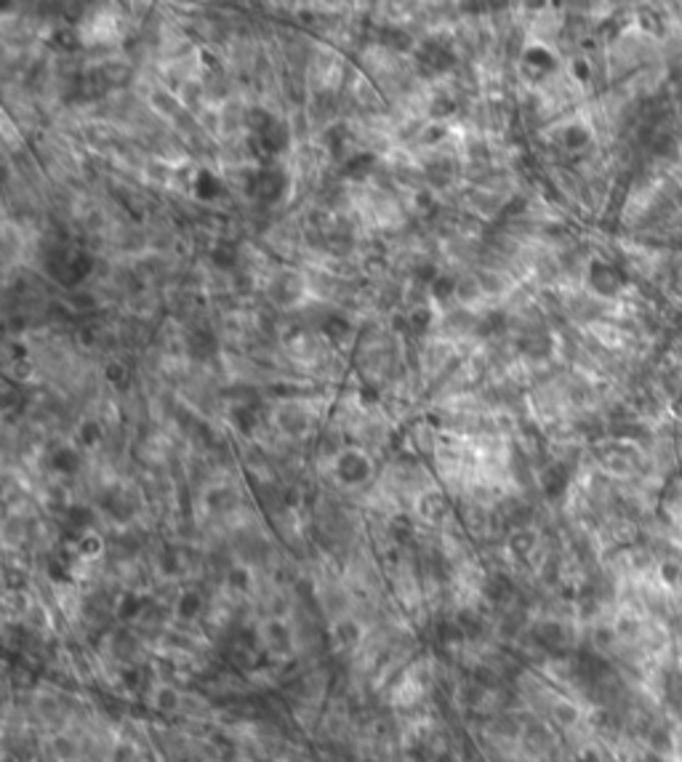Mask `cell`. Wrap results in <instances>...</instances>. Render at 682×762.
Returning <instances> with one entry per match:
<instances>
[{
    "instance_id": "cell-21",
    "label": "cell",
    "mask_w": 682,
    "mask_h": 762,
    "mask_svg": "<svg viewBox=\"0 0 682 762\" xmlns=\"http://www.w3.org/2000/svg\"><path fill=\"white\" fill-rule=\"evenodd\" d=\"M99 435H102V429H99V424H86V427L81 429V437H83V443H88V446H93L96 440H99Z\"/></svg>"
},
{
    "instance_id": "cell-7",
    "label": "cell",
    "mask_w": 682,
    "mask_h": 762,
    "mask_svg": "<svg viewBox=\"0 0 682 762\" xmlns=\"http://www.w3.org/2000/svg\"><path fill=\"white\" fill-rule=\"evenodd\" d=\"M53 467L59 469V472H64V475H72V472H78V467H81V458H78V453L72 448H61V450L53 453Z\"/></svg>"
},
{
    "instance_id": "cell-19",
    "label": "cell",
    "mask_w": 682,
    "mask_h": 762,
    "mask_svg": "<svg viewBox=\"0 0 682 762\" xmlns=\"http://www.w3.org/2000/svg\"><path fill=\"white\" fill-rule=\"evenodd\" d=\"M408 320H410V326L416 328V331H424V328L429 326V320H432V315H429V309H413V312H410V317H408Z\"/></svg>"
},
{
    "instance_id": "cell-1",
    "label": "cell",
    "mask_w": 682,
    "mask_h": 762,
    "mask_svg": "<svg viewBox=\"0 0 682 762\" xmlns=\"http://www.w3.org/2000/svg\"><path fill=\"white\" fill-rule=\"evenodd\" d=\"M283 184H285L283 173L262 171V173H256V179H254V195H256V197H262V200H267V203H272V200H277V197H280Z\"/></svg>"
},
{
    "instance_id": "cell-8",
    "label": "cell",
    "mask_w": 682,
    "mask_h": 762,
    "mask_svg": "<svg viewBox=\"0 0 682 762\" xmlns=\"http://www.w3.org/2000/svg\"><path fill=\"white\" fill-rule=\"evenodd\" d=\"M565 480H568V475H565V469L562 467L549 469V472L544 475V490H547V496H557V493L565 488Z\"/></svg>"
},
{
    "instance_id": "cell-17",
    "label": "cell",
    "mask_w": 682,
    "mask_h": 762,
    "mask_svg": "<svg viewBox=\"0 0 682 762\" xmlns=\"http://www.w3.org/2000/svg\"><path fill=\"white\" fill-rule=\"evenodd\" d=\"M453 288H456V283H453L450 277H438V280L432 283V294H435V299H448V296L453 294Z\"/></svg>"
},
{
    "instance_id": "cell-10",
    "label": "cell",
    "mask_w": 682,
    "mask_h": 762,
    "mask_svg": "<svg viewBox=\"0 0 682 762\" xmlns=\"http://www.w3.org/2000/svg\"><path fill=\"white\" fill-rule=\"evenodd\" d=\"M504 326H507V317L501 315V312H493V315H488L482 323L477 326V334L480 336H490V334H501L504 331Z\"/></svg>"
},
{
    "instance_id": "cell-12",
    "label": "cell",
    "mask_w": 682,
    "mask_h": 762,
    "mask_svg": "<svg viewBox=\"0 0 682 762\" xmlns=\"http://www.w3.org/2000/svg\"><path fill=\"white\" fill-rule=\"evenodd\" d=\"M144 608V599L142 597H136V594H125L120 602V608H118V616L120 619H133L139 610Z\"/></svg>"
},
{
    "instance_id": "cell-13",
    "label": "cell",
    "mask_w": 682,
    "mask_h": 762,
    "mask_svg": "<svg viewBox=\"0 0 682 762\" xmlns=\"http://www.w3.org/2000/svg\"><path fill=\"white\" fill-rule=\"evenodd\" d=\"M67 520H70V525L72 528H86V525H91V509H86V507H70L67 509Z\"/></svg>"
},
{
    "instance_id": "cell-25",
    "label": "cell",
    "mask_w": 682,
    "mask_h": 762,
    "mask_svg": "<svg viewBox=\"0 0 682 762\" xmlns=\"http://www.w3.org/2000/svg\"><path fill=\"white\" fill-rule=\"evenodd\" d=\"M229 584H232V587H234V584H237V587H245V584H248V576H245V570H240V568L232 570V573H229Z\"/></svg>"
},
{
    "instance_id": "cell-5",
    "label": "cell",
    "mask_w": 682,
    "mask_h": 762,
    "mask_svg": "<svg viewBox=\"0 0 682 762\" xmlns=\"http://www.w3.org/2000/svg\"><path fill=\"white\" fill-rule=\"evenodd\" d=\"M222 192V182L216 179L211 171H200L197 173V182H195V195L203 197V200H214L216 195Z\"/></svg>"
},
{
    "instance_id": "cell-29",
    "label": "cell",
    "mask_w": 682,
    "mask_h": 762,
    "mask_svg": "<svg viewBox=\"0 0 682 762\" xmlns=\"http://www.w3.org/2000/svg\"><path fill=\"white\" fill-rule=\"evenodd\" d=\"M360 400H363V403H376V392H373V389H366V392H363V389H360Z\"/></svg>"
},
{
    "instance_id": "cell-9",
    "label": "cell",
    "mask_w": 682,
    "mask_h": 762,
    "mask_svg": "<svg viewBox=\"0 0 682 762\" xmlns=\"http://www.w3.org/2000/svg\"><path fill=\"white\" fill-rule=\"evenodd\" d=\"M200 594H195V592H187V594H182V599H179V616L182 619H192V616H197L200 613Z\"/></svg>"
},
{
    "instance_id": "cell-16",
    "label": "cell",
    "mask_w": 682,
    "mask_h": 762,
    "mask_svg": "<svg viewBox=\"0 0 682 762\" xmlns=\"http://www.w3.org/2000/svg\"><path fill=\"white\" fill-rule=\"evenodd\" d=\"M234 424L243 429V432H251V429L256 427L254 411H251V408H237V411H234Z\"/></svg>"
},
{
    "instance_id": "cell-6",
    "label": "cell",
    "mask_w": 682,
    "mask_h": 762,
    "mask_svg": "<svg viewBox=\"0 0 682 762\" xmlns=\"http://www.w3.org/2000/svg\"><path fill=\"white\" fill-rule=\"evenodd\" d=\"M373 163H376V158H373L371 153L355 155V158L341 168V173H344V176H355V179H360L363 173H368L371 168H373Z\"/></svg>"
},
{
    "instance_id": "cell-3",
    "label": "cell",
    "mask_w": 682,
    "mask_h": 762,
    "mask_svg": "<svg viewBox=\"0 0 682 762\" xmlns=\"http://www.w3.org/2000/svg\"><path fill=\"white\" fill-rule=\"evenodd\" d=\"M259 139H262V147H264L267 153H280V150H285V144H288V128H285L283 123H272L267 131L259 133Z\"/></svg>"
},
{
    "instance_id": "cell-11",
    "label": "cell",
    "mask_w": 682,
    "mask_h": 762,
    "mask_svg": "<svg viewBox=\"0 0 682 762\" xmlns=\"http://www.w3.org/2000/svg\"><path fill=\"white\" fill-rule=\"evenodd\" d=\"M456 624L461 627V632H464L467 637H477L480 632H482V621H480V616H475V613H461Z\"/></svg>"
},
{
    "instance_id": "cell-18",
    "label": "cell",
    "mask_w": 682,
    "mask_h": 762,
    "mask_svg": "<svg viewBox=\"0 0 682 762\" xmlns=\"http://www.w3.org/2000/svg\"><path fill=\"white\" fill-rule=\"evenodd\" d=\"M510 592H512L510 584H507L504 579H493L488 584V597H493V599H504L507 594H510Z\"/></svg>"
},
{
    "instance_id": "cell-22",
    "label": "cell",
    "mask_w": 682,
    "mask_h": 762,
    "mask_svg": "<svg viewBox=\"0 0 682 762\" xmlns=\"http://www.w3.org/2000/svg\"><path fill=\"white\" fill-rule=\"evenodd\" d=\"M387 41H389V43H395L398 48H408V46H410L408 35H403L400 30H389V32H387Z\"/></svg>"
},
{
    "instance_id": "cell-4",
    "label": "cell",
    "mask_w": 682,
    "mask_h": 762,
    "mask_svg": "<svg viewBox=\"0 0 682 762\" xmlns=\"http://www.w3.org/2000/svg\"><path fill=\"white\" fill-rule=\"evenodd\" d=\"M418 59H421V61H427V64H429V67H432V70H440V72H443V70H448L450 64H453V56H450V53L445 51V48L440 46V43H427V46H424V51H421V56H418Z\"/></svg>"
},
{
    "instance_id": "cell-28",
    "label": "cell",
    "mask_w": 682,
    "mask_h": 762,
    "mask_svg": "<svg viewBox=\"0 0 682 762\" xmlns=\"http://www.w3.org/2000/svg\"><path fill=\"white\" fill-rule=\"evenodd\" d=\"M48 573H51V576H53V579H56V581H61V579H64V570H61V565H59V562H51V568H48Z\"/></svg>"
},
{
    "instance_id": "cell-24",
    "label": "cell",
    "mask_w": 682,
    "mask_h": 762,
    "mask_svg": "<svg viewBox=\"0 0 682 762\" xmlns=\"http://www.w3.org/2000/svg\"><path fill=\"white\" fill-rule=\"evenodd\" d=\"M157 706H160V709H173V706H176V696H173L171 691H163V693H160V701H157Z\"/></svg>"
},
{
    "instance_id": "cell-20",
    "label": "cell",
    "mask_w": 682,
    "mask_h": 762,
    "mask_svg": "<svg viewBox=\"0 0 682 762\" xmlns=\"http://www.w3.org/2000/svg\"><path fill=\"white\" fill-rule=\"evenodd\" d=\"M453 110H456V104L448 102V99H440V102L432 104V110L429 112H432V118H445V115H450Z\"/></svg>"
},
{
    "instance_id": "cell-23",
    "label": "cell",
    "mask_w": 682,
    "mask_h": 762,
    "mask_svg": "<svg viewBox=\"0 0 682 762\" xmlns=\"http://www.w3.org/2000/svg\"><path fill=\"white\" fill-rule=\"evenodd\" d=\"M107 376H110V381L118 386H123V376H125V368L123 366H110L107 368Z\"/></svg>"
},
{
    "instance_id": "cell-14",
    "label": "cell",
    "mask_w": 682,
    "mask_h": 762,
    "mask_svg": "<svg viewBox=\"0 0 682 762\" xmlns=\"http://www.w3.org/2000/svg\"><path fill=\"white\" fill-rule=\"evenodd\" d=\"M326 334H328V339H334V341H341V339H344V336L349 334V323H346L344 317H328Z\"/></svg>"
},
{
    "instance_id": "cell-2",
    "label": "cell",
    "mask_w": 682,
    "mask_h": 762,
    "mask_svg": "<svg viewBox=\"0 0 682 762\" xmlns=\"http://www.w3.org/2000/svg\"><path fill=\"white\" fill-rule=\"evenodd\" d=\"M339 475L346 480V483H360V480L368 475V461L357 453H346L341 461H339Z\"/></svg>"
},
{
    "instance_id": "cell-27",
    "label": "cell",
    "mask_w": 682,
    "mask_h": 762,
    "mask_svg": "<svg viewBox=\"0 0 682 762\" xmlns=\"http://www.w3.org/2000/svg\"><path fill=\"white\" fill-rule=\"evenodd\" d=\"M418 277H424V280H429V283H435V280H438V272H435V267H421V269H418Z\"/></svg>"
},
{
    "instance_id": "cell-15",
    "label": "cell",
    "mask_w": 682,
    "mask_h": 762,
    "mask_svg": "<svg viewBox=\"0 0 682 762\" xmlns=\"http://www.w3.org/2000/svg\"><path fill=\"white\" fill-rule=\"evenodd\" d=\"M525 61H528V64H536V67H547V70L554 64L549 51H544V48H530V51L525 53Z\"/></svg>"
},
{
    "instance_id": "cell-26",
    "label": "cell",
    "mask_w": 682,
    "mask_h": 762,
    "mask_svg": "<svg viewBox=\"0 0 682 762\" xmlns=\"http://www.w3.org/2000/svg\"><path fill=\"white\" fill-rule=\"evenodd\" d=\"M584 139H587V133H584V131H573V128L568 131V144H570V147H579V144H584Z\"/></svg>"
}]
</instances>
